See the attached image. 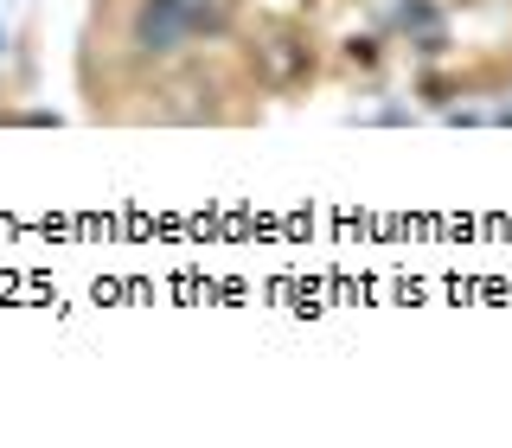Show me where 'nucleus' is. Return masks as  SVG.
Masks as SVG:
<instances>
[{
  "mask_svg": "<svg viewBox=\"0 0 512 448\" xmlns=\"http://www.w3.org/2000/svg\"><path fill=\"white\" fill-rule=\"evenodd\" d=\"M186 32H192L186 0H154V7L141 13V45H148V52H173Z\"/></svg>",
  "mask_w": 512,
  "mask_h": 448,
  "instance_id": "obj_1",
  "label": "nucleus"
}]
</instances>
